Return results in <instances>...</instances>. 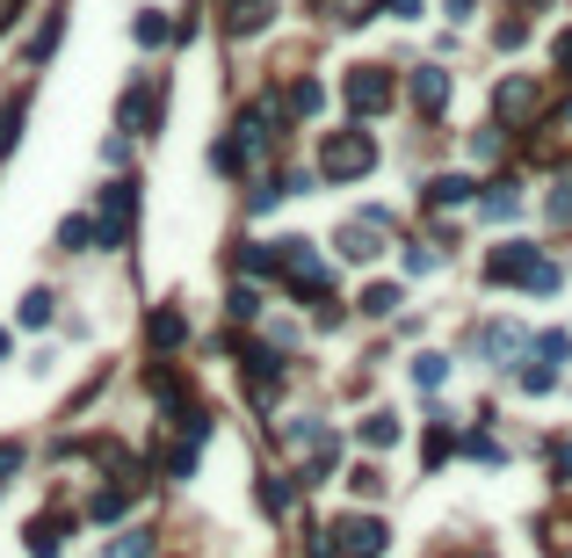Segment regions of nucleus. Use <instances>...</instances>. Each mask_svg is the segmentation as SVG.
I'll return each mask as SVG.
<instances>
[{
  "label": "nucleus",
  "mask_w": 572,
  "mask_h": 558,
  "mask_svg": "<svg viewBox=\"0 0 572 558\" xmlns=\"http://www.w3.org/2000/svg\"><path fill=\"white\" fill-rule=\"evenodd\" d=\"M529 44V22H501V52H521Z\"/></svg>",
  "instance_id": "nucleus-30"
},
{
  "label": "nucleus",
  "mask_w": 572,
  "mask_h": 558,
  "mask_svg": "<svg viewBox=\"0 0 572 558\" xmlns=\"http://www.w3.org/2000/svg\"><path fill=\"white\" fill-rule=\"evenodd\" d=\"M551 218H572V189L558 182V196H551Z\"/></svg>",
  "instance_id": "nucleus-32"
},
{
  "label": "nucleus",
  "mask_w": 572,
  "mask_h": 558,
  "mask_svg": "<svg viewBox=\"0 0 572 558\" xmlns=\"http://www.w3.org/2000/svg\"><path fill=\"white\" fill-rule=\"evenodd\" d=\"M276 276L290 283L305 305H327L333 297V276H327V262H319L312 240H276Z\"/></svg>",
  "instance_id": "nucleus-2"
},
{
  "label": "nucleus",
  "mask_w": 572,
  "mask_h": 558,
  "mask_svg": "<svg viewBox=\"0 0 572 558\" xmlns=\"http://www.w3.org/2000/svg\"><path fill=\"white\" fill-rule=\"evenodd\" d=\"M537 8H551V0H537Z\"/></svg>",
  "instance_id": "nucleus-36"
},
{
  "label": "nucleus",
  "mask_w": 572,
  "mask_h": 558,
  "mask_svg": "<svg viewBox=\"0 0 572 558\" xmlns=\"http://www.w3.org/2000/svg\"><path fill=\"white\" fill-rule=\"evenodd\" d=\"M442 378H450V355H420V363H414V384H420V392H435Z\"/></svg>",
  "instance_id": "nucleus-24"
},
{
  "label": "nucleus",
  "mask_w": 572,
  "mask_h": 558,
  "mask_svg": "<svg viewBox=\"0 0 572 558\" xmlns=\"http://www.w3.org/2000/svg\"><path fill=\"white\" fill-rule=\"evenodd\" d=\"M145 333H153V349H174L189 327H182V313H153V319H145Z\"/></svg>",
  "instance_id": "nucleus-17"
},
{
  "label": "nucleus",
  "mask_w": 572,
  "mask_h": 558,
  "mask_svg": "<svg viewBox=\"0 0 572 558\" xmlns=\"http://www.w3.org/2000/svg\"><path fill=\"white\" fill-rule=\"evenodd\" d=\"M384 15H392V22H414V15H420V0H384Z\"/></svg>",
  "instance_id": "nucleus-31"
},
{
  "label": "nucleus",
  "mask_w": 572,
  "mask_h": 558,
  "mask_svg": "<svg viewBox=\"0 0 572 558\" xmlns=\"http://www.w3.org/2000/svg\"><path fill=\"white\" fill-rule=\"evenodd\" d=\"M384 442H399V420H392V414H370L363 420V450H384Z\"/></svg>",
  "instance_id": "nucleus-19"
},
{
  "label": "nucleus",
  "mask_w": 572,
  "mask_h": 558,
  "mask_svg": "<svg viewBox=\"0 0 572 558\" xmlns=\"http://www.w3.org/2000/svg\"><path fill=\"white\" fill-rule=\"evenodd\" d=\"M58 551H66V523H58V515H52V523L36 515V523H30V558H58Z\"/></svg>",
  "instance_id": "nucleus-14"
},
{
  "label": "nucleus",
  "mask_w": 572,
  "mask_h": 558,
  "mask_svg": "<svg viewBox=\"0 0 572 558\" xmlns=\"http://www.w3.org/2000/svg\"><path fill=\"white\" fill-rule=\"evenodd\" d=\"M558 66H565V73H572V36H558Z\"/></svg>",
  "instance_id": "nucleus-34"
},
{
  "label": "nucleus",
  "mask_w": 572,
  "mask_h": 558,
  "mask_svg": "<svg viewBox=\"0 0 572 558\" xmlns=\"http://www.w3.org/2000/svg\"><path fill=\"white\" fill-rule=\"evenodd\" d=\"M15 464H22V450H15V442H0V479H8Z\"/></svg>",
  "instance_id": "nucleus-33"
},
{
  "label": "nucleus",
  "mask_w": 572,
  "mask_h": 558,
  "mask_svg": "<svg viewBox=\"0 0 572 558\" xmlns=\"http://www.w3.org/2000/svg\"><path fill=\"white\" fill-rule=\"evenodd\" d=\"M471 189H479L471 175H435V182H428V204H435V210H457V204H471Z\"/></svg>",
  "instance_id": "nucleus-13"
},
{
  "label": "nucleus",
  "mask_w": 572,
  "mask_h": 558,
  "mask_svg": "<svg viewBox=\"0 0 572 558\" xmlns=\"http://www.w3.org/2000/svg\"><path fill=\"white\" fill-rule=\"evenodd\" d=\"M268 15H276V0H226V30H232V36L268 30Z\"/></svg>",
  "instance_id": "nucleus-11"
},
{
  "label": "nucleus",
  "mask_w": 572,
  "mask_h": 558,
  "mask_svg": "<svg viewBox=\"0 0 572 558\" xmlns=\"http://www.w3.org/2000/svg\"><path fill=\"white\" fill-rule=\"evenodd\" d=\"M450 88H457V80H450L442 66H420V73H414V102H420V117H442V109H450Z\"/></svg>",
  "instance_id": "nucleus-10"
},
{
  "label": "nucleus",
  "mask_w": 572,
  "mask_h": 558,
  "mask_svg": "<svg viewBox=\"0 0 572 558\" xmlns=\"http://www.w3.org/2000/svg\"><path fill=\"white\" fill-rule=\"evenodd\" d=\"M109 558H153V529H123V537L109 544Z\"/></svg>",
  "instance_id": "nucleus-20"
},
{
  "label": "nucleus",
  "mask_w": 572,
  "mask_h": 558,
  "mask_svg": "<svg viewBox=\"0 0 572 558\" xmlns=\"http://www.w3.org/2000/svg\"><path fill=\"white\" fill-rule=\"evenodd\" d=\"M139 486H145V479H117V486H102V493H95V507H87V515H95V523H117L123 507H131V493H139Z\"/></svg>",
  "instance_id": "nucleus-12"
},
{
  "label": "nucleus",
  "mask_w": 572,
  "mask_h": 558,
  "mask_svg": "<svg viewBox=\"0 0 572 558\" xmlns=\"http://www.w3.org/2000/svg\"><path fill=\"white\" fill-rule=\"evenodd\" d=\"M384 537H392V529L370 523V515H341V523L327 529V544H312V551H319V558H377Z\"/></svg>",
  "instance_id": "nucleus-4"
},
{
  "label": "nucleus",
  "mask_w": 572,
  "mask_h": 558,
  "mask_svg": "<svg viewBox=\"0 0 572 558\" xmlns=\"http://www.w3.org/2000/svg\"><path fill=\"white\" fill-rule=\"evenodd\" d=\"M493 109H501L507 123H537V109H543V95L529 88V80H501V95H493Z\"/></svg>",
  "instance_id": "nucleus-9"
},
{
  "label": "nucleus",
  "mask_w": 572,
  "mask_h": 558,
  "mask_svg": "<svg viewBox=\"0 0 572 558\" xmlns=\"http://www.w3.org/2000/svg\"><path fill=\"white\" fill-rule=\"evenodd\" d=\"M52 313H58V297H52V291H30L15 319H22V327H52Z\"/></svg>",
  "instance_id": "nucleus-15"
},
{
  "label": "nucleus",
  "mask_w": 572,
  "mask_h": 558,
  "mask_svg": "<svg viewBox=\"0 0 572 558\" xmlns=\"http://www.w3.org/2000/svg\"><path fill=\"white\" fill-rule=\"evenodd\" d=\"M551 384H558V363H529L521 370V392H551Z\"/></svg>",
  "instance_id": "nucleus-27"
},
{
  "label": "nucleus",
  "mask_w": 572,
  "mask_h": 558,
  "mask_svg": "<svg viewBox=\"0 0 572 558\" xmlns=\"http://www.w3.org/2000/svg\"><path fill=\"white\" fill-rule=\"evenodd\" d=\"M486 276L493 283H529V291H543V297H551V291H565V269H558V262H543V254H537V247H493V254H486Z\"/></svg>",
  "instance_id": "nucleus-1"
},
{
  "label": "nucleus",
  "mask_w": 572,
  "mask_h": 558,
  "mask_svg": "<svg viewBox=\"0 0 572 558\" xmlns=\"http://www.w3.org/2000/svg\"><path fill=\"white\" fill-rule=\"evenodd\" d=\"M139 44H167V15H139Z\"/></svg>",
  "instance_id": "nucleus-29"
},
{
  "label": "nucleus",
  "mask_w": 572,
  "mask_h": 558,
  "mask_svg": "<svg viewBox=\"0 0 572 558\" xmlns=\"http://www.w3.org/2000/svg\"><path fill=\"white\" fill-rule=\"evenodd\" d=\"M392 305H406V291H399V283H370L363 313H370V319H392Z\"/></svg>",
  "instance_id": "nucleus-16"
},
{
  "label": "nucleus",
  "mask_w": 572,
  "mask_h": 558,
  "mask_svg": "<svg viewBox=\"0 0 572 558\" xmlns=\"http://www.w3.org/2000/svg\"><path fill=\"white\" fill-rule=\"evenodd\" d=\"M384 102H392V73L384 66H355L348 73V109H355V117H377Z\"/></svg>",
  "instance_id": "nucleus-6"
},
{
  "label": "nucleus",
  "mask_w": 572,
  "mask_h": 558,
  "mask_svg": "<svg viewBox=\"0 0 572 558\" xmlns=\"http://www.w3.org/2000/svg\"><path fill=\"white\" fill-rule=\"evenodd\" d=\"M0 355H8V327H0Z\"/></svg>",
  "instance_id": "nucleus-35"
},
{
  "label": "nucleus",
  "mask_w": 572,
  "mask_h": 558,
  "mask_svg": "<svg viewBox=\"0 0 572 558\" xmlns=\"http://www.w3.org/2000/svg\"><path fill=\"white\" fill-rule=\"evenodd\" d=\"M131 218H139V189H131V182H109L102 204H95V240L123 247V240H131Z\"/></svg>",
  "instance_id": "nucleus-5"
},
{
  "label": "nucleus",
  "mask_w": 572,
  "mask_h": 558,
  "mask_svg": "<svg viewBox=\"0 0 572 558\" xmlns=\"http://www.w3.org/2000/svg\"><path fill=\"white\" fill-rule=\"evenodd\" d=\"M290 501H297V486H283V479L261 486V507H268V515H290Z\"/></svg>",
  "instance_id": "nucleus-25"
},
{
  "label": "nucleus",
  "mask_w": 572,
  "mask_h": 558,
  "mask_svg": "<svg viewBox=\"0 0 572 558\" xmlns=\"http://www.w3.org/2000/svg\"><path fill=\"white\" fill-rule=\"evenodd\" d=\"M521 210V189L515 182H493V196H486V218H515Z\"/></svg>",
  "instance_id": "nucleus-22"
},
{
  "label": "nucleus",
  "mask_w": 572,
  "mask_h": 558,
  "mask_svg": "<svg viewBox=\"0 0 572 558\" xmlns=\"http://www.w3.org/2000/svg\"><path fill=\"white\" fill-rule=\"evenodd\" d=\"M319 102H327V88H319V80H297V88H290V109H297V117H319Z\"/></svg>",
  "instance_id": "nucleus-23"
},
{
  "label": "nucleus",
  "mask_w": 572,
  "mask_h": 558,
  "mask_svg": "<svg viewBox=\"0 0 572 558\" xmlns=\"http://www.w3.org/2000/svg\"><path fill=\"white\" fill-rule=\"evenodd\" d=\"M153 117H160V95H153V80H139V88L117 102V131H131V139H145L153 131Z\"/></svg>",
  "instance_id": "nucleus-8"
},
{
  "label": "nucleus",
  "mask_w": 572,
  "mask_h": 558,
  "mask_svg": "<svg viewBox=\"0 0 572 558\" xmlns=\"http://www.w3.org/2000/svg\"><path fill=\"white\" fill-rule=\"evenodd\" d=\"M261 313V297H254V283H240V291H232V319H254Z\"/></svg>",
  "instance_id": "nucleus-28"
},
{
  "label": "nucleus",
  "mask_w": 572,
  "mask_h": 558,
  "mask_svg": "<svg viewBox=\"0 0 572 558\" xmlns=\"http://www.w3.org/2000/svg\"><path fill=\"white\" fill-rule=\"evenodd\" d=\"M384 232H392V218H384V210H363V218L341 232V254H348V262H377V254H384Z\"/></svg>",
  "instance_id": "nucleus-7"
},
{
  "label": "nucleus",
  "mask_w": 572,
  "mask_h": 558,
  "mask_svg": "<svg viewBox=\"0 0 572 558\" xmlns=\"http://www.w3.org/2000/svg\"><path fill=\"white\" fill-rule=\"evenodd\" d=\"M22 95H8V102H0V153H15V131H22Z\"/></svg>",
  "instance_id": "nucleus-18"
},
{
  "label": "nucleus",
  "mask_w": 572,
  "mask_h": 558,
  "mask_svg": "<svg viewBox=\"0 0 572 558\" xmlns=\"http://www.w3.org/2000/svg\"><path fill=\"white\" fill-rule=\"evenodd\" d=\"M537 355H543V363H572V333H543V341H537Z\"/></svg>",
  "instance_id": "nucleus-26"
},
{
  "label": "nucleus",
  "mask_w": 572,
  "mask_h": 558,
  "mask_svg": "<svg viewBox=\"0 0 572 558\" xmlns=\"http://www.w3.org/2000/svg\"><path fill=\"white\" fill-rule=\"evenodd\" d=\"M370 167H377V139H370V131H333V139L319 145V175L327 182H363Z\"/></svg>",
  "instance_id": "nucleus-3"
},
{
  "label": "nucleus",
  "mask_w": 572,
  "mask_h": 558,
  "mask_svg": "<svg viewBox=\"0 0 572 558\" xmlns=\"http://www.w3.org/2000/svg\"><path fill=\"white\" fill-rule=\"evenodd\" d=\"M87 240H95V218H66V226H58V247H66V254H87Z\"/></svg>",
  "instance_id": "nucleus-21"
}]
</instances>
